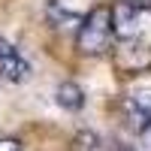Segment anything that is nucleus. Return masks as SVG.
<instances>
[{"mask_svg":"<svg viewBox=\"0 0 151 151\" xmlns=\"http://www.w3.org/2000/svg\"><path fill=\"white\" fill-rule=\"evenodd\" d=\"M55 100H58V106H64V109H70V112H79V109L85 106V94H82V88L76 85V82H64V85H58Z\"/></svg>","mask_w":151,"mask_h":151,"instance_id":"39448f33","label":"nucleus"},{"mask_svg":"<svg viewBox=\"0 0 151 151\" xmlns=\"http://www.w3.org/2000/svg\"><path fill=\"white\" fill-rule=\"evenodd\" d=\"M151 30V6L136 0H118L112 6V33L118 40H142Z\"/></svg>","mask_w":151,"mask_h":151,"instance_id":"f03ea898","label":"nucleus"},{"mask_svg":"<svg viewBox=\"0 0 151 151\" xmlns=\"http://www.w3.org/2000/svg\"><path fill=\"white\" fill-rule=\"evenodd\" d=\"M142 142H145V148L151 151V124H148V127L142 130Z\"/></svg>","mask_w":151,"mask_h":151,"instance_id":"6e6552de","label":"nucleus"},{"mask_svg":"<svg viewBox=\"0 0 151 151\" xmlns=\"http://www.w3.org/2000/svg\"><path fill=\"white\" fill-rule=\"evenodd\" d=\"M124 118H127L130 130L142 133L151 124V88H136L130 97L124 100Z\"/></svg>","mask_w":151,"mask_h":151,"instance_id":"7ed1b4c3","label":"nucleus"},{"mask_svg":"<svg viewBox=\"0 0 151 151\" xmlns=\"http://www.w3.org/2000/svg\"><path fill=\"white\" fill-rule=\"evenodd\" d=\"M0 73H3L6 82H15V85L30 79V64H27V58H24L9 40H3V36H0Z\"/></svg>","mask_w":151,"mask_h":151,"instance_id":"20e7f679","label":"nucleus"},{"mask_svg":"<svg viewBox=\"0 0 151 151\" xmlns=\"http://www.w3.org/2000/svg\"><path fill=\"white\" fill-rule=\"evenodd\" d=\"M136 3H148V6H151V0H136Z\"/></svg>","mask_w":151,"mask_h":151,"instance_id":"1a4fd4ad","label":"nucleus"},{"mask_svg":"<svg viewBox=\"0 0 151 151\" xmlns=\"http://www.w3.org/2000/svg\"><path fill=\"white\" fill-rule=\"evenodd\" d=\"M112 9L109 6H97L94 12H88L82 18L79 30H76V48L82 55H106L112 45Z\"/></svg>","mask_w":151,"mask_h":151,"instance_id":"f257e3e1","label":"nucleus"},{"mask_svg":"<svg viewBox=\"0 0 151 151\" xmlns=\"http://www.w3.org/2000/svg\"><path fill=\"white\" fill-rule=\"evenodd\" d=\"M0 151H21L18 139H0Z\"/></svg>","mask_w":151,"mask_h":151,"instance_id":"0eeeda50","label":"nucleus"},{"mask_svg":"<svg viewBox=\"0 0 151 151\" xmlns=\"http://www.w3.org/2000/svg\"><path fill=\"white\" fill-rule=\"evenodd\" d=\"M48 18L55 21V27H67V24H82V18L79 15H73V12H67V9H60L55 0L48 3Z\"/></svg>","mask_w":151,"mask_h":151,"instance_id":"423d86ee","label":"nucleus"}]
</instances>
